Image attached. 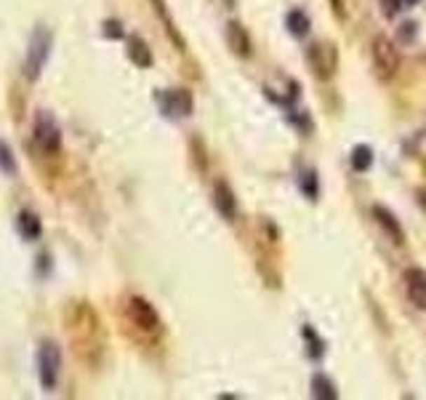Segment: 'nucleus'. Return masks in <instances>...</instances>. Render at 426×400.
I'll list each match as a JSON object with an SVG mask.
<instances>
[{
    "mask_svg": "<svg viewBox=\"0 0 426 400\" xmlns=\"http://www.w3.org/2000/svg\"><path fill=\"white\" fill-rule=\"evenodd\" d=\"M69 333L75 342V352L83 360L91 363V352L96 358L102 355V323L88 302H78L69 309Z\"/></svg>",
    "mask_w": 426,
    "mask_h": 400,
    "instance_id": "1",
    "label": "nucleus"
},
{
    "mask_svg": "<svg viewBox=\"0 0 426 400\" xmlns=\"http://www.w3.org/2000/svg\"><path fill=\"white\" fill-rule=\"evenodd\" d=\"M53 48V32L46 25H38L32 38H29V46H27V56H25V78L29 83H35L43 72V67L48 65V56H51Z\"/></svg>",
    "mask_w": 426,
    "mask_h": 400,
    "instance_id": "2",
    "label": "nucleus"
},
{
    "mask_svg": "<svg viewBox=\"0 0 426 400\" xmlns=\"http://www.w3.org/2000/svg\"><path fill=\"white\" fill-rule=\"evenodd\" d=\"M123 309H125V318H128V323H131L136 331H142L144 336H158V333H163V320H160L158 309L149 305L144 296H136V293L128 296Z\"/></svg>",
    "mask_w": 426,
    "mask_h": 400,
    "instance_id": "3",
    "label": "nucleus"
},
{
    "mask_svg": "<svg viewBox=\"0 0 426 400\" xmlns=\"http://www.w3.org/2000/svg\"><path fill=\"white\" fill-rule=\"evenodd\" d=\"M306 65L317 80H331L338 69V48L331 40H315L306 46Z\"/></svg>",
    "mask_w": 426,
    "mask_h": 400,
    "instance_id": "4",
    "label": "nucleus"
},
{
    "mask_svg": "<svg viewBox=\"0 0 426 400\" xmlns=\"http://www.w3.org/2000/svg\"><path fill=\"white\" fill-rule=\"evenodd\" d=\"M59 373H62V347L46 339L38 347V382L46 392L56 389L59 385Z\"/></svg>",
    "mask_w": 426,
    "mask_h": 400,
    "instance_id": "5",
    "label": "nucleus"
},
{
    "mask_svg": "<svg viewBox=\"0 0 426 400\" xmlns=\"http://www.w3.org/2000/svg\"><path fill=\"white\" fill-rule=\"evenodd\" d=\"M371 59L373 69L381 80H392L399 69V48L394 46V40H389L386 35H376L371 43Z\"/></svg>",
    "mask_w": 426,
    "mask_h": 400,
    "instance_id": "6",
    "label": "nucleus"
},
{
    "mask_svg": "<svg viewBox=\"0 0 426 400\" xmlns=\"http://www.w3.org/2000/svg\"><path fill=\"white\" fill-rule=\"evenodd\" d=\"M32 136H35V147L43 155H59L62 152V128L53 120L51 112L40 109L35 115V126H32Z\"/></svg>",
    "mask_w": 426,
    "mask_h": 400,
    "instance_id": "7",
    "label": "nucleus"
},
{
    "mask_svg": "<svg viewBox=\"0 0 426 400\" xmlns=\"http://www.w3.org/2000/svg\"><path fill=\"white\" fill-rule=\"evenodd\" d=\"M155 102L165 118H189L195 109V99L189 88H160L155 93Z\"/></svg>",
    "mask_w": 426,
    "mask_h": 400,
    "instance_id": "8",
    "label": "nucleus"
},
{
    "mask_svg": "<svg viewBox=\"0 0 426 400\" xmlns=\"http://www.w3.org/2000/svg\"><path fill=\"white\" fill-rule=\"evenodd\" d=\"M224 40L226 46H229V51L240 56V59H248L253 53V43H251V35H248V29L240 25L238 19H232V22H226L224 27Z\"/></svg>",
    "mask_w": 426,
    "mask_h": 400,
    "instance_id": "9",
    "label": "nucleus"
},
{
    "mask_svg": "<svg viewBox=\"0 0 426 400\" xmlns=\"http://www.w3.org/2000/svg\"><path fill=\"white\" fill-rule=\"evenodd\" d=\"M371 216L376 219V225L389 235V240H392L394 246H402V243H405V229H402V225L397 222V216L389 211L386 206H381V203L371 206Z\"/></svg>",
    "mask_w": 426,
    "mask_h": 400,
    "instance_id": "10",
    "label": "nucleus"
},
{
    "mask_svg": "<svg viewBox=\"0 0 426 400\" xmlns=\"http://www.w3.org/2000/svg\"><path fill=\"white\" fill-rule=\"evenodd\" d=\"M405 293H408V299H411L413 307H418V309H426V272L421 267H411V269H405Z\"/></svg>",
    "mask_w": 426,
    "mask_h": 400,
    "instance_id": "11",
    "label": "nucleus"
},
{
    "mask_svg": "<svg viewBox=\"0 0 426 400\" xmlns=\"http://www.w3.org/2000/svg\"><path fill=\"white\" fill-rule=\"evenodd\" d=\"M213 206H216V211L221 213L226 222L238 219V198H235V189L226 185L224 179H219L213 185Z\"/></svg>",
    "mask_w": 426,
    "mask_h": 400,
    "instance_id": "12",
    "label": "nucleus"
},
{
    "mask_svg": "<svg viewBox=\"0 0 426 400\" xmlns=\"http://www.w3.org/2000/svg\"><path fill=\"white\" fill-rule=\"evenodd\" d=\"M125 46H128V48H125V51H128V59H131L139 69H149V67L155 65L152 48L146 46L144 38H139V35H128V38H125Z\"/></svg>",
    "mask_w": 426,
    "mask_h": 400,
    "instance_id": "13",
    "label": "nucleus"
},
{
    "mask_svg": "<svg viewBox=\"0 0 426 400\" xmlns=\"http://www.w3.org/2000/svg\"><path fill=\"white\" fill-rule=\"evenodd\" d=\"M16 229H19V235L29 243H35V240L43 235V222H40V216L35 211H19L16 216Z\"/></svg>",
    "mask_w": 426,
    "mask_h": 400,
    "instance_id": "14",
    "label": "nucleus"
},
{
    "mask_svg": "<svg viewBox=\"0 0 426 400\" xmlns=\"http://www.w3.org/2000/svg\"><path fill=\"white\" fill-rule=\"evenodd\" d=\"M152 3V8H155V13L160 16V22H163V27H165V32H168V38L176 43V48L179 51H186V40L181 38V32H179V27L173 25L171 13H168V6H165V0H149Z\"/></svg>",
    "mask_w": 426,
    "mask_h": 400,
    "instance_id": "15",
    "label": "nucleus"
},
{
    "mask_svg": "<svg viewBox=\"0 0 426 400\" xmlns=\"http://www.w3.org/2000/svg\"><path fill=\"white\" fill-rule=\"evenodd\" d=\"M309 389H312V398L315 400H338V389L333 385L331 376H325L322 371H317L309 382Z\"/></svg>",
    "mask_w": 426,
    "mask_h": 400,
    "instance_id": "16",
    "label": "nucleus"
},
{
    "mask_svg": "<svg viewBox=\"0 0 426 400\" xmlns=\"http://www.w3.org/2000/svg\"><path fill=\"white\" fill-rule=\"evenodd\" d=\"M285 27H288V32L293 38H306L309 29H312V22L304 13V8H293V11L285 13Z\"/></svg>",
    "mask_w": 426,
    "mask_h": 400,
    "instance_id": "17",
    "label": "nucleus"
},
{
    "mask_svg": "<svg viewBox=\"0 0 426 400\" xmlns=\"http://www.w3.org/2000/svg\"><path fill=\"white\" fill-rule=\"evenodd\" d=\"M301 336L306 342V355L312 360H320L325 355V342L320 339V333L312 328V326H301Z\"/></svg>",
    "mask_w": 426,
    "mask_h": 400,
    "instance_id": "18",
    "label": "nucleus"
},
{
    "mask_svg": "<svg viewBox=\"0 0 426 400\" xmlns=\"http://www.w3.org/2000/svg\"><path fill=\"white\" fill-rule=\"evenodd\" d=\"M298 187H301V192H304L306 200H315L320 198V176L315 168H304L301 171V176H298Z\"/></svg>",
    "mask_w": 426,
    "mask_h": 400,
    "instance_id": "19",
    "label": "nucleus"
},
{
    "mask_svg": "<svg viewBox=\"0 0 426 400\" xmlns=\"http://www.w3.org/2000/svg\"><path fill=\"white\" fill-rule=\"evenodd\" d=\"M349 163L357 173H365L373 166V149L368 145H355L352 147V155H349Z\"/></svg>",
    "mask_w": 426,
    "mask_h": 400,
    "instance_id": "20",
    "label": "nucleus"
},
{
    "mask_svg": "<svg viewBox=\"0 0 426 400\" xmlns=\"http://www.w3.org/2000/svg\"><path fill=\"white\" fill-rule=\"evenodd\" d=\"M0 171L6 176H16V158H13V149L3 139H0Z\"/></svg>",
    "mask_w": 426,
    "mask_h": 400,
    "instance_id": "21",
    "label": "nucleus"
},
{
    "mask_svg": "<svg viewBox=\"0 0 426 400\" xmlns=\"http://www.w3.org/2000/svg\"><path fill=\"white\" fill-rule=\"evenodd\" d=\"M288 120H291L293 126H298V131L301 133H309L315 128V123H312V118H309L306 109H291V112H288Z\"/></svg>",
    "mask_w": 426,
    "mask_h": 400,
    "instance_id": "22",
    "label": "nucleus"
},
{
    "mask_svg": "<svg viewBox=\"0 0 426 400\" xmlns=\"http://www.w3.org/2000/svg\"><path fill=\"white\" fill-rule=\"evenodd\" d=\"M102 32H104V38L109 40H125V29L120 25L118 19H106L104 25H102Z\"/></svg>",
    "mask_w": 426,
    "mask_h": 400,
    "instance_id": "23",
    "label": "nucleus"
},
{
    "mask_svg": "<svg viewBox=\"0 0 426 400\" xmlns=\"http://www.w3.org/2000/svg\"><path fill=\"white\" fill-rule=\"evenodd\" d=\"M418 35V22H402L397 27V40L399 43H413Z\"/></svg>",
    "mask_w": 426,
    "mask_h": 400,
    "instance_id": "24",
    "label": "nucleus"
},
{
    "mask_svg": "<svg viewBox=\"0 0 426 400\" xmlns=\"http://www.w3.org/2000/svg\"><path fill=\"white\" fill-rule=\"evenodd\" d=\"M378 6H381V13H384L386 19H394V16L405 8L402 0H378Z\"/></svg>",
    "mask_w": 426,
    "mask_h": 400,
    "instance_id": "25",
    "label": "nucleus"
},
{
    "mask_svg": "<svg viewBox=\"0 0 426 400\" xmlns=\"http://www.w3.org/2000/svg\"><path fill=\"white\" fill-rule=\"evenodd\" d=\"M331 6H333V13H336L338 19H344V8H341V0H331Z\"/></svg>",
    "mask_w": 426,
    "mask_h": 400,
    "instance_id": "26",
    "label": "nucleus"
},
{
    "mask_svg": "<svg viewBox=\"0 0 426 400\" xmlns=\"http://www.w3.org/2000/svg\"><path fill=\"white\" fill-rule=\"evenodd\" d=\"M418 203L424 206V211H426V192H424V189H418Z\"/></svg>",
    "mask_w": 426,
    "mask_h": 400,
    "instance_id": "27",
    "label": "nucleus"
},
{
    "mask_svg": "<svg viewBox=\"0 0 426 400\" xmlns=\"http://www.w3.org/2000/svg\"><path fill=\"white\" fill-rule=\"evenodd\" d=\"M402 3H405V8H413V6H418L421 0H402Z\"/></svg>",
    "mask_w": 426,
    "mask_h": 400,
    "instance_id": "28",
    "label": "nucleus"
}]
</instances>
